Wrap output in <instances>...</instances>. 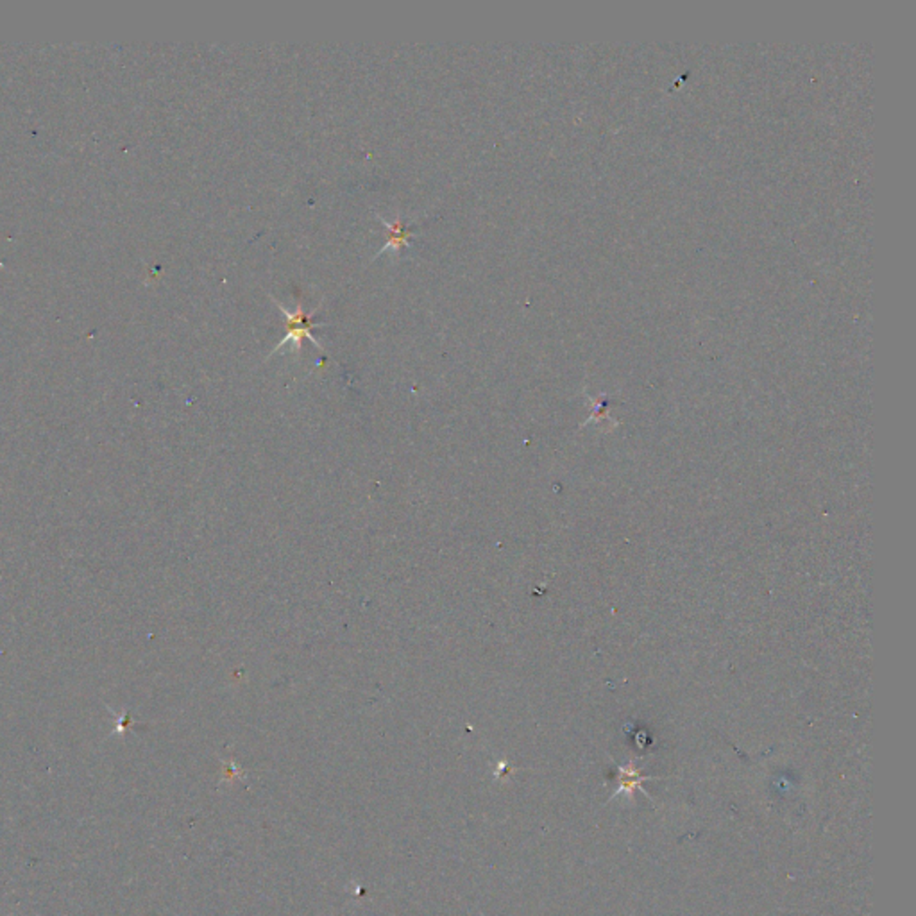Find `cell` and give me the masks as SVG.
<instances>
[{"label": "cell", "instance_id": "cell-1", "mask_svg": "<svg viewBox=\"0 0 916 916\" xmlns=\"http://www.w3.org/2000/svg\"><path fill=\"white\" fill-rule=\"evenodd\" d=\"M272 303H274L276 307H278V310L285 315V321H287V335H285V339L274 347L271 356L276 355V353H279L285 346H290V349L297 353V351L301 349V342H303L304 339L310 340L317 349L321 351L324 349L323 344H319V340L311 335V330H314L315 326H323V323L321 324L314 323V314L319 310V307L314 308L311 311H307L304 310L303 303H299L297 308H295L294 311H290L287 310L283 304H279V301H276V299H272Z\"/></svg>", "mask_w": 916, "mask_h": 916}, {"label": "cell", "instance_id": "cell-2", "mask_svg": "<svg viewBox=\"0 0 916 916\" xmlns=\"http://www.w3.org/2000/svg\"><path fill=\"white\" fill-rule=\"evenodd\" d=\"M376 219H378L379 222H382L383 226L386 227V243L383 245V248H379L378 255H376V256L383 255V252H386V251L399 252L403 248H408V245H410V238H412V235H414V231H412V229H408V220L407 219H403L401 215L396 217L394 222H389V220H386L385 217H382V215H376Z\"/></svg>", "mask_w": 916, "mask_h": 916}]
</instances>
